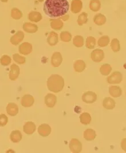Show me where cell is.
<instances>
[{
    "mask_svg": "<svg viewBox=\"0 0 126 153\" xmlns=\"http://www.w3.org/2000/svg\"><path fill=\"white\" fill-rule=\"evenodd\" d=\"M63 59L61 54L59 52H56L53 53V56L52 57L51 63L54 67H58L62 63Z\"/></svg>",
    "mask_w": 126,
    "mask_h": 153,
    "instance_id": "obj_15",
    "label": "cell"
},
{
    "mask_svg": "<svg viewBox=\"0 0 126 153\" xmlns=\"http://www.w3.org/2000/svg\"><path fill=\"white\" fill-rule=\"evenodd\" d=\"M24 38V33L22 31H18L16 32L11 38L10 42L14 45H17L20 42H21Z\"/></svg>",
    "mask_w": 126,
    "mask_h": 153,
    "instance_id": "obj_10",
    "label": "cell"
},
{
    "mask_svg": "<svg viewBox=\"0 0 126 153\" xmlns=\"http://www.w3.org/2000/svg\"><path fill=\"white\" fill-rule=\"evenodd\" d=\"M112 49L114 52H118L120 49V45H119V41L116 39H114L112 40L111 43Z\"/></svg>",
    "mask_w": 126,
    "mask_h": 153,
    "instance_id": "obj_32",
    "label": "cell"
},
{
    "mask_svg": "<svg viewBox=\"0 0 126 153\" xmlns=\"http://www.w3.org/2000/svg\"><path fill=\"white\" fill-rule=\"evenodd\" d=\"M84 139L86 140L91 141L95 139L96 137V134L94 130L91 128L87 129L84 132Z\"/></svg>",
    "mask_w": 126,
    "mask_h": 153,
    "instance_id": "obj_19",
    "label": "cell"
},
{
    "mask_svg": "<svg viewBox=\"0 0 126 153\" xmlns=\"http://www.w3.org/2000/svg\"><path fill=\"white\" fill-rule=\"evenodd\" d=\"M7 1L8 0H1V1L3 2H7Z\"/></svg>",
    "mask_w": 126,
    "mask_h": 153,
    "instance_id": "obj_37",
    "label": "cell"
},
{
    "mask_svg": "<svg viewBox=\"0 0 126 153\" xmlns=\"http://www.w3.org/2000/svg\"><path fill=\"white\" fill-rule=\"evenodd\" d=\"M11 16L14 20H19L22 17V13L20 9L14 7L12 9Z\"/></svg>",
    "mask_w": 126,
    "mask_h": 153,
    "instance_id": "obj_26",
    "label": "cell"
},
{
    "mask_svg": "<svg viewBox=\"0 0 126 153\" xmlns=\"http://www.w3.org/2000/svg\"><path fill=\"white\" fill-rule=\"evenodd\" d=\"M108 38L107 37H102L101 38L99 41V45H100L101 47H104L107 45L108 42Z\"/></svg>",
    "mask_w": 126,
    "mask_h": 153,
    "instance_id": "obj_34",
    "label": "cell"
},
{
    "mask_svg": "<svg viewBox=\"0 0 126 153\" xmlns=\"http://www.w3.org/2000/svg\"><path fill=\"white\" fill-rule=\"evenodd\" d=\"M70 8L68 0H46L43 7L45 14L50 18H56L66 14Z\"/></svg>",
    "mask_w": 126,
    "mask_h": 153,
    "instance_id": "obj_1",
    "label": "cell"
},
{
    "mask_svg": "<svg viewBox=\"0 0 126 153\" xmlns=\"http://www.w3.org/2000/svg\"><path fill=\"white\" fill-rule=\"evenodd\" d=\"M116 105V103L115 100L110 97H105V99L103 100V107L107 109V110H113Z\"/></svg>",
    "mask_w": 126,
    "mask_h": 153,
    "instance_id": "obj_14",
    "label": "cell"
},
{
    "mask_svg": "<svg viewBox=\"0 0 126 153\" xmlns=\"http://www.w3.org/2000/svg\"><path fill=\"white\" fill-rule=\"evenodd\" d=\"M8 122V118L5 114L0 115V126L4 127L7 124Z\"/></svg>",
    "mask_w": 126,
    "mask_h": 153,
    "instance_id": "obj_33",
    "label": "cell"
},
{
    "mask_svg": "<svg viewBox=\"0 0 126 153\" xmlns=\"http://www.w3.org/2000/svg\"><path fill=\"white\" fill-rule=\"evenodd\" d=\"M60 37L63 42H70L71 39V35L68 32H63L60 34Z\"/></svg>",
    "mask_w": 126,
    "mask_h": 153,
    "instance_id": "obj_30",
    "label": "cell"
},
{
    "mask_svg": "<svg viewBox=\"0 0 126 153\" xmlns=\"http://www.w3.org/2000/svg\"><path fill=\"white\" fill-rule=\"evenodd\" d=\"M13 59L15 62L19 64H23L26 62V59L25 57L21 56L17 53H15L13 55Z\"/></svg>",
    "mask_w": 126,
    "mask_h": 153,
    "instance_id": "obj_27",
    "label": "cell"
},
{
    "mask_svg": "<svg viewBox=\"0 0 126 153\" xmlns=\"http://www.w3.org/2000/svg\"><path fill=\"white\" fill-rule=\"evenodd\" d=\"M74 70L77 72H82L85 68V64L82 60H77L73 65Z\"/></svg>",
    "mask_w": 126,
    "mask_h": 153,
    "instance_id": "obj_23",
    "label": "cell"
},
{
    "mask_svg": "<svg viewBox=\"0 0 126 153\" xmlns=\"http://www.w3.org/2000/svg\"><path fill=\"white\" fill-rule=\"evenodd\" d=\"M36 126L32 122H28L23 126L24 132L28 135H32L35 132Z\"/></svg>",
    "mask_w": 126,
    "mask_h": 153,
    "instance_id": "obj_12",
    "label": "cell"
},
{
    "mask_svg": "<svg viewBox=\"0 0 126 153\" xmlns=\"http://www.w3.org/2000/svg\"><path fill=\"white\" fill-rule=\"evenodd\" d=\"M69 147L71 152L72 153H80L82 150V143L76 138H72L70 140Z\"/></svg>",
    "mask_w": 126,
    "mask_h": 153,
    "instance_id": "obj_3",
    "label": "cell"
},
{
    "mask_svg": "<svg viewBox=\"0 0 126 153\" xmlns=\"http://www.w3.org/2000/svg\"><path fill=\"white\" fill-rule=\"evenodd\" d=\"M11 61L12 59L10 57L7 55H4L2 56L0 59V63L4 66H7L9 64H10L11 63Z\"/></svg>",
    "mask_w": 126,
    "mask_h": 153,
    "instance_id": "obj_29",
    "label": "cell"
},
{
    "mask_svg": "<svg viewBox=\"0 0 126 153\" xmlns=\"http://www.w3.org/2000/svg\"><path fill=\"white\" fill-rule=\"evenodd\" d=\"M121 147L123 150L126 152V138L122 139L121 142Z\"/></svg>",
    "mask_w": 126,
    "mask_h": 153,
    "instance_id": "obj_36",
    "label": "cell"
},
{
    "mask_svg": "<svg viewBox=\"0 0 126 153\" xmlns=\"http://www.w3.org/2000/svg\"><path fill=\"white\" fill-rule=\"evenodd\" d=\"M104 57V53L102 50L96 49L91 54L92 59L95 62H101Z\"/></svg>",
    "mask_w": 126,
    "mask_h": 153,
    "instance_id": "obj_17",
    "label": "cell"
},
{
    "mask_svg": "<svg viewBox=\"0 0 126 153\" xmlns=\"http://www.w3.org/2000/svg\"><path fill=\"white\" fill-rule=\"evenodd\" d=\"M42 19V17L41 14L37 12H35V11L30 12L28 14V19L29 21L37 22L40 21Z\"/></svg>",
    "mask_w": 126,
    "mask_h": 153,
    "instance_id": "obj_21",
    "label": "cell"
},
{
    "mask_svg": "<svg viewBox=\"0 0 126 153\" xmlns=\"http://www.w3.org/2000/svg\"><path fill=\"white\" fill-rule=\"evenodd\" d=\"M20 75V68L16 64H12L10 66V70L9 74V79L11 80H16Z\"/></svg>",
    "mask_w": 126,
    "mask_h": 153,
    "instance_id": "obj_7",
    "label": "cell"
},
{
    "mask_svg": "<svg viewBox=\"0 0 126 153\" xmlns=\"http://www.w3.org/2000/svg\"><path fill=\"white\" fill-rule=\"evenodd\" d=\"M23 29L27 33H33L37 31L38 27L35 24H31L30 22H25L23 25Z\"/></svg>",
    "mask_w": 126,
    "mask_h": 153,
    "instance_id": "obj_18",
    "label": "cell"
},
{
    "mask_svg": "<svg viewBox=\"0 0 126 153\" xmlns=\"http://www.w3.org/2000/svg\"><path fill=\"white\" fill-rule=\"evenodd\" d=\"M52 28L56 30H59L63 27V24L61 22H52L51 24Z\"/></svg>",
    "mask_w": 126,
    "mask_h": 153,
    "instance_id": "obj_35",
    "label": "cell"
},
{
    "mask_svg": "<svg viewBox=\"0 0 126 153\" xmlns=\"http://www.w3.org/2000/svg\"><path fill=\"white\" fill-rule=\"evenodd\" d=\"M73 44L77 47H80L83 45V39L80 36H76L73 39Z\"/></svg>",
    "mask_w": 126,
    "mask_h": 153,
    "instance_id": "obj_28",
    "label": "cell"
},
{
    "mask_svg": "<svg viewBox=\"0 0 126 153\" xmlns=\"http://www.w3.org/2000/svg\"><path fill=\"white\" fill-rule=\"evenodd\" d=\"M112 71V68L109 64H104L101 66L100 72L103 76H108Z\"/></svg>",
    "mask_w": 126,
    "mask_h": 153,
    "instance_id": "obj_25",
    "label": "cell"
},
{
    "mask_svg": "<svg viewBox=\"0 0 126 153\" xmlns=\"http://www.w3.org/2000/svg\"><path fill=\"white\" fill-rule=\"evenodd\" d=\"M57 97L52 94H48L45 97V103L49 108L53 107L56 105Z\"/></svg>",
    "mask_w": 126,
    "mask_h": 153,
    "instance_id": "obj_11",
    "label": "cell"
},
{
    "mask_svg": "<svg viewBox=\"0 0 126 153\" xmlns=\"http://www.w3.org/2000/svg\"><path fill=\"white\" fill-rule=\"evenodd\" d=\"M7 112L10 116H12V117L16 116V115H17L19 112L18 105L13 103H9L7 107Z\"/></svg>",
    "mask_w": 126,
    "mask_h": 153,
    "instance_id": "obj_13",
    "label": "cell"
},
{
    "mask_svg": "<svg viewBox=\"0 0 126 153\" xmlns=\"http://www.w3.org/2000/svg\"><path fill=\"white\" fill-rule=\"evenodd\" d=\"M107 80L109 84L120 83L123 80V75L120 72H113Z\"/></svg>",
    "mask_w": 126,
    "mask_h": 153,
    "instance_id": "obj_5",
    "label": "cell"
},
{
    "mask_svg": "<svg viewBox=\"0 0 126 153\" xmlns=\"http://www.w3.org/2000/svg\"><path fill=\"white\" fill-rule=\"evenodd\" d=\"M47 87L50 91L58 93L63 90L64 87V80L63 77L53 74L47 80Z\"/></svg>",
    "mask_w": 126,
    "mask_h": 153,
    "instance_id": "obj_2",
    "label": "cell"
},
{
    "mask_svg": "<svg viewBox=\"0 0 126 153\" xmlns=\"http://www.w3.org/2000/svg\"><path fill=\"white\" fill-rule=\"evenodd\" d=\"M38 1H42L43 0H38Z\"/></svg>",
    "mask_w": 126,
    "mask_h": 153,
    "instance_id": "obj_38",
    "label": "cell"
},
{
    "mask_svg": "<svg viewBox=\"0 0 126 153\" xmlns=\"http://www.w3.org/2000/svg\"><path fill=\"white\" fill-rule=\"evenodd\" d=\"M95 45V40L93 37H88L87 39L86 47L88 48H93Z\"/></svg>",
    "mask_w": 126,
    "mask_h": 153,
    "instance_id": "obj_31",
    "label": "cell"
},
{
    "mask_svg": "<svg viewBox=\"0 0 126 153\" xmlns=\"http://www.w3.org/2000/svg\"><path fill=\"white\" fill-rule=\"evenodd\" d=\"M19 51L22 55H28L32 52V45L27 42H23L19 46Z\"/></svg>",
    "mask_w": 126,
    "mask_h": 153,
    "instance_id": "obj_6",
    "label": "cell"
},
{
    "mask_svg": "<svg viewBox=\"0 0 126 153\" xmlns=\"http://www.w3.org/2000/svg\"><path fill=\"white\" fill-rule=\"evenodd\" d=\"M97 97V95L94 92L88 91L83 95L82 100L86 103L92 104L96 101Z\"/></svg>",
    "mask_w": 126,
    "mask_h": 153,
    "instance_id": "obj_4",
    "label": "cell"
},
{
    "mask_svg": "<svg viewBox=\"0 0 126 153\" xmlns=\"http://www.w3.org/2000/svg\"><path fill=\"white\" fill-rule=\"evenodd\" d=\"M35 103V99L30 95H25L22 97L21 104L24 107H30Z\"/></svg>",
    "mask_w": 126,
    "mask_h": 153,
    "instance_id": "obj_8",
    "label": "cell"
},
{
    "mask_svg": "<svg viewBox=\"0 0 126 153\" xmlns=\"http://www.w3.org/2000/svg\"><path fill=\"white\" fill-rule=\"evenodd\" d=\"M22 134L19 130H14L11 132L10 135V138L12 142L13 143H18L22 140Z\"/></svg>",
    "mask_w": 126,
    "mask_h": 153,
    "instance_id": "obj_20",
    "label": "cell"
},
{
    "mask_svg": "<svg viewBox=\"0 0 126 153\" xmlns=\"http://www.w3.org/2000/svg\"><path fill=\"white\" fill-rule=\"evenodd\" d=\"M80 120L82 124L84 125H89L91 123V115L88 112H84L80 116Z\"/></svg>",
    "mask_w": 126,
    "mask_h": 153,
    "instance_id": "obj_22",
    "label": "cell"
},
{
    "mask_svg": "<svg viewBox=\"0 0 126 153\" xmlns=\"http://www.w3.org/2000/svg\"><path fill=\"white\" fill-rule=\"evenodd\" d=\"M47 41L50 45L53 46V45H56L58 42V36L56 33L52 32L50 33L49 37H48Z\"/></svg>",
    "mask_w": 126,
    "mask_h": 153,
    "instance_id": "obj_24",
    "label": "cell"
},
{
    "mask_svg": "<svg viewBox=\"0 0 126 153\" xmlns=\"http://www.w3.org/2000/svg\"><path fill=\"white\" fill-rule=\"evenodd\" d=\"M109 93L113 97H118L122 95V91L119 86L112 85L109 88Z\"/></svg>",
    "mask_w": 126,
    "mask_h": 153,
    "instance_id": "obj_16",
    "label": "cell"
},
{
    "mask_svg": "<svg viewBox=\"0 0 126 153\" xmlns=\"http://www.w3.org/2000/svg\"><path fill=\"white\" fill-rule=\"evenodd\" d=\"M38 132L42 137H48L51 132V127L47 124H42L39 127Z\"/></svg>",
    "mask_w": 126,
    "mask_h": 153,
    "instance_id": "obj_9",
    "label": "cell"
}]
</instances>
